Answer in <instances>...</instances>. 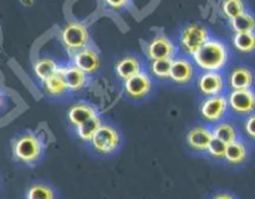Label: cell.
<instances>
[{"instance_id":"cell-4","label":"cell","mask_w":255,"mask_h":199,"mask_svg":"<svg viewBox=\"0 0 255 199\" xmlns=\"http://www.w3.org/2000/svg\"><path fill=\"white\" fill-rule=\"evenodd\" d=\"M60 39L69 54L74 55L85 49L90 44V31L84 22L70 21L60 32Z\"/></svg>"},{"instance_id":"cell-9","label":"cell","mask_w":255,"mask_h":199,"mask_svg":"<svg viewBox=\"0 0 255 199\" xmlns=\"http://www.w3.org/2000/svg\"><path fill=\"white\" fill-rule=\"evenodd\" d=\"M227 84L222 72L202 71L197 77V89L204 97L224 94Z\"/></svg>"},{"instance_id":"cell-16","label":"cell","mask_w":255,"mask_h":199,"mask_svg":"<svg viewBox=\"0 0 255 199\" xmlns=\"http://www.w3.org/2000/svg\"><path fill=\"white\" fill-rule=\"evenodd\" d=\"M115 71H116V75L120 79L126 81V80L131 79V77L136 76L139 72L143 71V64L137 56L127 55V56L122 57L117 61L116 66H115Z\"/></svg>"},{"instance_id":"cell-2","label":"cell","mask_w":255,"mask_h":199,"mask_svg":"<svg viewBox=\"0 0 255 199\" xmlns=\"http://www.w3.org/2000/svg\"><path fill=\"white\" fill-rule=\"evenodd\" d=\"M12 157L24 166L32 167L39 163L45 153L44 139L32 131H25L15 137L11 144Z\"/></svg>"},{"instance_id":"cell-5","label":"cell","mask_w":255,"mask_h":199,"mask_svg":"<svg viewBox=\"0 0 255 199\" xmlns=\"http://www.w3.org/2000/svg\"><path fill=\"white\" fill-rule=\"evenodd\" d=\"M199 112L203 121L209 126H214L218 122L227 118L229 111V103L227 95H216V96L204 97L199 106Z\"/></svg>"},{"instance_id":"cell-27","label":"cell","mask_w":255,"mask_h":199,"mask_svg":"<svg viewBox=\"0 0 255 199\" xmlns=\"http://www.w3.org/2000/svg\"><path fill=\"white\" fill-rule=\"evenodd\" d=\"M25 199H56V194L51 186L39 182L29 187Z\"/></svg>"},{"instance_id":"cell-22","label":"cell","mask_w":255,"mask_h":199,"mask_svg":"<svg viewBox=\"0 0 255 199\" xmlns=\"http://www.w3.org/2000/svg\"><path fill=\"white\" fill-rule=\"evenodd\" d=\"M102 124H104L102 118L99 116V114H96L95 117L90 118L89 121L82 123L81 126L75 128V132H76V136L79 137L82 142L90 143V142L92 141V138L95 137V134L97 133V131L101 128Z\"/></svg>"},{"instance_id":"cell-6","label":"cell","mask_w":255,"mask_h":199,"mask_svg":"<svg viewBox=\"0 0 255 199\" xmlns=\"http://www.w3.org/2000/svg\"><path fill=\"white\" fill-rule=\"evenodd\" d=\"M121 143L122 138L119 129L116 127L111 126V124L106 123L102 124L101 128L97 131V133L95 134L92 141L90 142L91 148L96 153L101 154V156L114 154L121 147Z\"/></svg>"},{"instance_id":"cell-7","label":"cell","mask_w":255,"mask_h":199,"mask_svg":"<svg viewBox=\"0 0 255 199\" xmlns=\"http://www.w3.org/2000/svg\"><path fill=\"white\" fill-rule=\"evenodd\" d=\"M227 97L231 113L246 118L255 112V90H232Z\"/></svg>"},{"instance_id":"cell-8","label":"cell","mask_w":255,"mask_h":199,"mask_svg":"<svg viewBox=\"0 0 255 199\" xmlns=\"http://www.w3.org/2000/svg\"><path fill=\"white\" fill-rule=\"evenodd\" d=\"M146 56L149 61L162 59H174L178 52L177 45L163 34H158L146 45Z\"/></svg>"},{"instance_id":"cell-26","label":"cell","mask_w":255,"mask_h":199,"mask_svg":"<svg viewBox=\"0 0 255 199\" xmlns=\"http://www.w3.org/2000/svg\"><path fill=\"white\" fill-rule=\"evenodd\" d=\"M172 65H173V59L154 60L149 64V71L152 76L158 80H171Z\"/></svg>"},{"instance_id":"cell-32","label":"cell","mask_w":255,"mask_h":199,"mask_svg":"<svg viewBox=\"0 0 255 199\" xmlns=\"http://www.w3.org/2000/svg\"><path fill=\"white\" fill-rule=\"evenodd\" d=\"M22 5H25V6H30V5H32V0H21Z\"/></svg>"},{"instance_id":"cell-17","label":"cell","mask_w":255,"mask_h":199,"mask_svg":"<svg viewBox=\"0 0 255 199\" xmlns=\"http://www.w3.org/2000/svg\"><path fill=\"white\" fill-rule=\"evenodd\" d=\"M212 128H213L214 137L227 144L234 143L238 139H241V131H239L238 126L228 118L218 122L217 124L212 126Z\"/></svg>"},{"instance_id":"cell-29","label":"cell","mask_w":255,"mask_h":199,"mask_svg":"<svg viewBox=\"0 0 255 199\" xmlns=\"http://www.w3.org/2000/svg\"><path fill=\"white\" fill-rule=\"evenodd\" d=\"M243 129L244 132H246L248 138L255 141V112L246 117V119H244Z\"/></svg>"},{"instance_id":"cell-18","label":"cell","mask_w":255,"mask_h":199,"mask_svg":"<svg viewBox=\"0 0 255 199\" xmlns=\"http://www.w3.org/2000/svg\"><path fill=\"white\" fill-rule=\"evenodd\" d=\"M62 67H64L65 80H66L67 86H69V91L80 92L81 90H84V87L87 85V81H89V75L77 66H75L74 64Z\"/></svg>"},{"instance_id":"cell-23","label":"cell","mask_w":255,"mask_h":199,"mask_svg":"<svg viewBox=\"0 0 255 199\" xmlns=\"http://www.w3.org/2000/svg\"><path fill=\"white\" fill-rule=\"evenodd\" d=\"M234 49L244 55L253 54L255 51V32H238L232 39Z\"/></svg>"},{"instance_id":"cell-13","label":"cell","mask_w":255,"mask_h":199,"mask_svg":"<svg viewBox=\"0 0 255 199\" xmlns=\"http://www.w3.org/2000/svg\"><path fill=\"white\" fill-rule=\"evenodd\" d=\"M72 64L90 76L99 71L101 67V59H100L99 52L94 47L87 46L72 55Z\"/></svg>"},{"instance_id":"cell-11","label":"cell","mask_w":255,"mask_h":199,"mask_svg":"<svg viewBox=\"0 0 255 199\" xmlns=\"http://www.w3.org/2000/svg\"><path fill=\"white\" fill-rule=\"evenodd\" d=\"M196 67L193 59H189V56H186V55L176 56L172 65L171 81L177 85L189 84L196 76Z\"/></svg>"},{"instance_id":"cell-25","label":"cell","mask_w":255,"mask_h":199,"mask_svg":"<svg viewBox=\"0 0 255 199\" xmlns=\"http://www.w3.org/2000/svg\"><path fill=\"white\" fill-rule=\"evenodd\" d=\"M221 10L224 17L231 21L247 11V5L244 0H223L221 4Z\"/></svg>"},{"instance_id":"cell-30","label":"cell","mask_w":255,"mask_h":199,"mask_svg":"<svg viewBox=\"0 0 255 199\" xmlns=\"http://www.w3.org/2000/svg\"><path fill=\"white\" fill-rule=\"evenodd\" d=\"M105 4L114 10H122L131 2V0H104Z\"/></svg>"},{"instance_id":"cell-21","label":"cell","mask_w":255,"mask_h":199,"mask_svg":"<svg viewBox=\"0 0 255 199\" xmlns=\"http://www.w3.org/2000/svg\"><path fill=\"white\" fill-rule=\"evenodd\" d=\"M60 67L61 66H60L56 60L51 59V57H41V59H37L36 62H35L34 72L40 81H45L49 77H51L52 75L56 74Z\"/></svg>"},{"instance_id":"cell-20","label":"cell","mask_w":255,"mask_h":199,"mask_svg":"<svg viewBox=\"0 0 255 199\" xmlns=\"http://www.w3.org/2000/svg\"><path fill=\"white\" fill-rule=\"evenodd\" d=\"M249 157V146L243 139L228 144L226 153V162L231 166H242Z\"/></svg>"},{"instance_id":"cell-3","label":"cell","mask_w":255,"mask_h":199,"mask_svg":"<svg viewBox=\"0 0 255 199\" xmlns=\"http://www.w3.org/2000/svg\"><path fill=\"white\" fill-rule=\"evenodd\" d=\"M211 37V31L204 25L193 22L184 26L179 32V49L183 55L193 57Z\"/></svg>"},{"instance_id":"cell-15","label":"cell","mask_w":255,"mask_h":199,"mask_svg":"<svg viewBox=\"0 0 255 199\" xmlns=\"http://www.w3.org/2000/svg\"><path fill=\"white\" fill-rule=\"evenodd\" d=\"M96 114L99 113L92 104L87 102H76L67 109V121L74 128H77Z\"/></svg>"},{"instance_id":"cell-12","label":"cell","mask_w":255,"mask_h":199,"mask_svg":"<svg viewBox=\"0 0 255 199\" xmlns=\"http://www.w3.org/2000/svg\"><path fill=\"white\" fill-rule=\"evenodd\" d=\"M152 90V79L146 71L139 72L136 76L125 81V92L127 97L134 101L144 99L148 96Z\"/></svg>"},{"instance_id":"cell-28","label":"cell","mask_w":255,"mask_h":199,"mask_svg":"<svg viewBox=\"0 0 255 199\" xmlns=\"http://www.w3.org/2000/svg\"><path fill=\"white\" fill-rule=\"evenodd\" d=\"M227 148H228V144L214 137L212 143L209 144L208 149H207L206 154L213 161H226Z\"/></svg>"},{"instance_id":"cell-14","label":"cell","mask_w":255,"mask_h":199,"mask_svg":"<svg viewBox=\"0 0 255 199\" xmlns=\"http://www.w3.org/2000/svg\"><path fill=\"white\" fill-rule=\"evenodd\" d=\"M255 81L254 71L247 66H237L228 74V86L232 90L253 89Z\"/></svg>"},{"instance_id":"cell-31","label":"cell","mask_w":255,"mask_h":199,"mask_svg":"<svg viewBox=\"0 0 255 199\" xmlns=\"http://www.w3.org/2000/svg\"><path fill=\"white\" fill-rule=\"evenodd\" d=\"M212 199H237L236 197L232 193H228V192H219L216 196L212 197Z\"/></svg>"},{"instance_id":"cell-24","label":"cell","mask_w":255,"mask_h":199,"mask_svg":"<svg viewBox=\"0 0 255 199\" xmlns=\"http://www.w3.org/2000/svg\"><path fill=\"white\" fill-rule=\"evenodd\" d=\"M231 29L234 34L238 32H255V15L252 12L246 11L241 16L229 21Z\"/></svg>"},{"instance_id":"cell-19","label":"cell","mask_w":255,"mask_h":199,"mask_svg":"<svg viewBox=\"0 0 255 199\" xmlns=\"http://www.w3.org/2000/svg\"><path fill=\"white\" fill-rule=\"evenodd\" d=\"M42 86H44L45 92L51 97H60L64 96L67 91H69V86L65 80L64 75V67H60L59 71L47 80L42 81Z\"/></svg>"},{"instance_id":"cell-10","label":"cell","mask_w":255,"mask_h":199,"mask_svg":"<svg viewBox=\"0 0 255 199\" xmlns=\"http://www.w3.org/2000/svg\"><path fill=\"white\" fill-rule=\"evenodd\" d=\"M214 138L213 128L209 124H197L192 127L186 136L187 146L196 153L206 154L209 144Z\"/></svg>"},{"instance_id":"cell-1","label":"cell","mask_w":255,"mask_h":199,"mask_svg":"<svg viewBox=\"0 0 255 199\" xmlns=\"http://www.w3.org/2000/svg\"><path fill=\"white\" fill-rule=\"evenodd\" d=\"M192 59L202 71L222 72L228 65L231 52L226 42L211 37Z\"/></svg>"}]
</instances>
